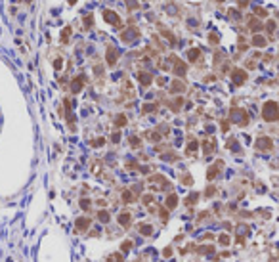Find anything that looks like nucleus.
<instances>
[{"instance_id": "nucleus-36", "label": "nucleus", "mask_w": 279, "mask_h": 262, "mask_svg": "<svg viewBox=\"0 0 279 262\" xmlns=\"http://www.w3.org/2000/svg\"><path fill=\"white\" fill-rule=\"evenodd\" d=\"M130 142H132V145H134V147H138V145H140V140L136 138V136H132V138H130Z\"/></svg>"}, {"instance_id": "nucleus-30", "label": "nucleus", "mask_w": 279, "mask_h": 262, "mask_svg": "<svg viewBox=\"0 0 279 262\" xmlns=\"http://www.w3.org/2000/svg\"><path fill=\"white\" fill-rule=\"evenodd\" d=\"M81 207H82L84 211H88V209H90V201H88V199H82V201H81Z\"/></svg>"}, {"instance_id": "nucleus-23", "label": "nucleus", "mask_w": 279, "mask_h": 262, "mask_svg": "<svg viewBox=\"0 0 279 262\" xmlns=\"http://www.w3.org/2000/svg\"><path fill=\"white\" fill-rule=\"evenodd\" d=\"M155 109H157V105H155V104H146V105H143V113H151V111H155Z\"/></svg>"}, {"instance_id": "nucleus-39", "label": "nucleus", "mask_w": 279, "mask_h": 262, "mask_svg": "<svg viewBox=\"0 0 279 262\" xmlns=\"http://www.w3.org/2000/svg\"><path fill=\"white\" fill-rule=\"evenodd\" d=\"M191 182H193V180H191V176H187V174L184 176V184H191Z\"/></svg>"}, {"instance_id": "nucleus-21", "label": "nucleus", "mask_w": 279, "mask_h": 262, "mask_svg": "<svg viewBox=\"0 0 279 262\" xmlns=\"http://www.w3.org/2000/svg\"><path fill=\"white\" fill-rule=\"evenodd\" d=\"M98 218L102 220V222H109V212L107 211H99L98 212Z\"/></svg>"}, {"instance_id": "nucleus-28", "label": "nucleus", "mask_w": 279, "mask_h": 262, "mask_svg": "<svg viewBox=\"0 0 279 262\" xmlns=\"http://www.w3.org/2000/svg\"><path fill=\"white\" fill-rule=\"evenodd\" d=\"M122 199H124V201H134L136 197H134V195H132L130 191H124V195H122Z\"/></svg>"}, {"instance_id": "nucleus-12", "label": "nucleus", "mask_w": 279, "mask_h": 262, "mask_svg": "<svg viewBox=\"0 0 279 262\" xmlns=\"http://www.w3.org/2000/svg\"><path fill=\"white\" fill-rule=\"evenodd\" d=\"M249 27H251L254 33H258V31L262 29V23H260V21L256 19V17H251V19H249Z\"/></svg>"}, {"instance_id": "nucleus-11", "label": "nucleus", "mask_w": 279, "mask_h": 262, "mask_svg": "<svg viewBox=\"0 0 279 262\" xmlns=\"http://www.w3.org/2000/svg\"><path fill=\"white\" fill-rule=\"evenodd\" d=\"M119 222H120L122 228H128V226H130V214H128V212L119 214Z\"/></svg>"}, {"instance_id": "nucleus-41", "label": "nucleus", "mask_w": 279, "mask_h": 262, "mask_svg": "<svg viewBox=\"0 0 279 262\" xmlns=\"http://www.w3.org/2000/svg\"><path fill=\"white\" fill-rule=\"evenodd\" d=\"M119 140H120V136H119V132H115L113 134V142H119Z\"/></svg>"}, {"instance_id": "nucleus-16", "label": "nucleus", "mask_w": 279, "mask_h": 262, "mask_svg": "<svg viewBox=\"0 0 279 262\" xmlns=\"http://www.w3.org/2000/svg\"><path fill=\"white\" fill-rule=\"evenodd\" d=\"M203 149H205V153H212V151H214V140L205 142V144H203Z\"/></svg>"}, {"instance_id": "nucleus-42", "label": "nucleus", "mask_w": 279, "mask_h": 262, "mask_svg": "<svg viewBox=\"0 0 279 262\" xmlns=\"http://www.w3.org/2000/svg\"><path fill=\"white\" fill-rule=\"evenodd\" d=\"M249 4V0H239V6H247Z\"/></svg>"}, {"instance_id": "nucleus-15", "label": "nucleus", "mask_w": 279, "mask_h": 262, "mask_svg": "<svg viewBox=\"0 0 279 262\" xmlns=\"http://www.w3.org/2000/svg\"><path fill=\"white\" fill-rule=\"evenodd\" d=\"M138 77H140V82H142L143 86H149V82H151V75H149V73H140Z\"/></svg>"}, {"instance_id": "nucleus-1", "label": "nucleus", "mask_w": 279, "mask_h": 262, "mask_svg": "<svg viewBox=\"0 0 279 262\" xmlns=\"http://www.w3.org/2000/svg\"><path fill=\"white\" fill-rule=\"evenodd\" d=\"M262 117L264 121L268 122H273L279 119V105L275 104V101H266L264 107H262Z\"/></svg>"}, {"instance_id": "nucleus-32", "label": "nucleus", "mask_w": 279, "mask_h": 262, "mask_svg": "<svg viewBox=\"0 0 279 262\" xmlns=\"http://www.w3.org/2000/svg\"><path fill=\"white\" fill-rule=\"evenodd\" d=\"M120 249H122V251H128V249H132V241H124V243L120 245Z\"/></svg>"}, {"instance_id": "nucleus-34", "label": "nucleus", "mask_w": 279, "mask_h": 262, "mask_svg": "<svg viewBox=\"0 0 279 262\" xmlns=\"http://www.w3.org/2000/svg\"><path fill=\"white\" fill-rule=\"evenodd\" d=\"M103 142H105L103 138H98V140H94V142H92V145H96V147H99V145H103Z\"/></svg>"}, {"instance_id": "nucleus-26", "label": "nucleus", "mask_w": 279, "mask_h": 262, "mask_svg": "<svg viewBox=\"0 0 279 262\" xmlns=\"http://www.w3.org/2000/svg\"><path fill=\"white\" fill-rule=\"evenodd\" d=\"M182 104H184V101H182V98H176V101L172 104V109H176V111H178V109H180V105H182Z\"/></svg>"}, {"instance_id": "nucleus-29", "label": "nucleus", "mask_w": 279, "mask_h": 262, "mask_svg": "<svg viewBox=\"0 0 279 262\" xmlns=\"http://www.w3.org/2000/svg\"><path fill=\"white\" fill-rule=\"evenodd\" d=\"M92 21H94V19H92V16L84 17V25H86V29H90V27H92Z\"/></svg>"}, {"instance_id": "nucleus-38", "label": "nucleus", "mask_w": 279, "mask_h": 262, "mask_svg": "<svg viewBox=\"0 0 279 262\" xmlns=\"http://www.w3.org/2000/svg\"><path fill=\"white\" fill-rule=\"evenodd\" d=\"M163 255H164V256H170V255H172V249H170V247H166Z\"/></svg>"}, {"instance_id": "nucleus-13", "label": "nucleus", "mask_w": 279, "mask_h": 262, "mask_svg": "<svg viewBox=\"0 0 279 262\" xmlns=\"http://www.w3.org/2000/svg\"><path fill=\"white\" fill-rule=\"evenodd\" d=\"M178 205V195H174V193H170L168 197H166V209H174Z\"/></svg>"}, {"instance_id": "nucleus-5", "label": "nucleus", "mask_w": 279, "mask_h": 262, "mask_svg": "<svg viewBox=\"0 0 279 262\" xmlns=\"http://www.w3.org/2000/svg\"><path fill=\"white\" fill-rule=\"evenodd\" d=\"M185 71H187V65H185L184 61H180V60H174V73H176L178 77H184Z\"/></svg>"}, {"instance_id": "nucleus-33", "label": "nucleus", "mask_w": 279, "mask_h": 262, "mask_svg": "<svg viewBox=\"0 0 279 262\" xmlns=\"http://www.w3.org/2000/svg\"><path fill=\"white\" fill-rule=\"evenodd\" d=\"M214 191H216V189H214L212 186H210V188H208V189L205 191V195H207V197H212V195H214Z\"/></svg>"}, {"instance_id": "nucleus-17", "label": "nucleus", "mask_w": 279, "mask_h": 262, "mask_svg": "<svg viewBox=\"0 0 279 262\" xmlns=\"http://www.w3.org/2000/svg\"><path fill=\"white\" fill-rule=\"evenodd\" d=\"M140 233H143V235H151V233H153V228H151L149 224H142V226H140Z\"/></svg>"}, {"instance_id": "nucleus-22", "label": "nucleus", "mask_w": 279, "mask_h": 262, "mask_svg": "<svg viewBox=\"0 0 279 262\" xmlns=\"http://www.w3.org/2000/svg\"><path fill=\"white\" fill-rule=\"evenodd\" d=\"M115 124H117V127H124V124H126V117L124 115H119L115 119Z\"/></svg>"}, {"instance_id": "nucleus-9", "label": "nucleus", "mask_w": 279, "mask_h": 262, "mask_svg": "<svg viewBox=\"0 0 279 262\" xmlns=\"http://www.w3.org/2000/svg\"><path fill=\"white\" fill-rule=\"evenodd\" d=\"M88 228H90V220L88 218H79L76 220V230L79 232H86Z\"/></svg>"}, {"instance_id": "nucleus-37", "label": "nucleus", "mask_w": 279, "mask_h": 262, "mask_svg": "<svg viewBox=\"0 0 279 262\" xmlns=\"http://www.w3.org/2000/svg\"><path fill=\"white\" fill-rule=\"evenodd\" d=\"M61 65H63L61 60H55V61H54V67H55V69H61Z\"/></svg>"}, {"instance_id": "nucleus-20", "label": "nucleus", "mask_w": 279, "mask_h": 262, "mask_svg": "<svg viewBox=\"0 0 279 262\" xmlns=\"http://www.w3.org/2000/svg\"><path fill=\"white\" fill-rule=\"evenodd\" d=\"M170 90H172V92H184L185 88H184L182 82H172V88H170Z\"/></svg>"}, {"instance_id": "nucleus-2", "label": "nucleus", "mask_w": 279, "mask_h": 262, "mask_svg": "<svg viewBox=\"0 0 279 262\" xmlns=\"http://www.w3.org/2000/svg\"><path fill=\"white\" fill-rule=\"evenodd\" d=\"M272 147H273L272 138H266V136H262V138L256 140V149H260V151H270Z\"/></svg>"}, {"instance_id": "nucleus-14", "label": "nucleus", "mask_w": 279, "mask_h": 262, "mask_svg": "<svg viewBox=\"0 0 279 262\" xmlns=\"http://www.w3.org/2000/svg\"><path fill=\"white\" fill-rule=\"evenodd\" d=\"M201 56V52L197 50V48H191V50H187V60L189 61H197V58Z\"/></svg>"}, {"instance_id": "nucleus-19", "label": "nucleus", "mask_w": 279, "mask_h": 262, "mask_svg": "<svg viewBox=\"0 0 279 262\" xmlns=\"http://www.w3.org/2000/svg\"><path fill=\"white\" fill-rule=\"evenodd\" d=\"M218 241H220L222 245H229V235H228V233H220V235H218Z\"/></svg>"}, {"instance_id": "nucleus-7", "label": "nucleus", "mask_w": 279, "mask_h": 262, "mask_svg": "<svg viewBox=\"0 0 279 262\" xmlns=\"http://www.w3.org/2000/svg\"><path fill=\"white\" fill-rule=\"evenodd\" d=\"M82 84H84V78L82 77H76L75 81H73V84H71V90H73L75 94H79L81 90H82Z\"/></svg>"}, {"instance_id": "nucleus-25", "label": "nucleus", "mask_w": 279, "mask_h": 262, "mask_svg": "<svg viewBox=\"0 0 279 262\" xmlns=\"http://www.w3.org/2000/svg\"><path fill=\"white\" fill-rule=\"evenodd\" d=\"M69 35H71V29H69V27H67V29H63V33H61V42H65Z\"/></svg>"}, {"instance_id": "nucleus-4", "label": "nucleus", "mask_w": 279, "mask_h": 262, "mask_svg": "<svg viewBox=\"0 0 279 262\" xmlns=\"http://www.w3.org/2000/svg\"><path fill=\"white\" fill-rule=\"evenodd\" d=\"M103 17H105L107 23H115V25H119V23H120L119 16H117L115 12H111V10H103Z\"/></svg>"}, {"instance_id": "nucleus-27", "label": "nucleus", "mask_w": 279, "mask_h": 262, "mask_svg": "<svg viewBox=\"0 0 279 262\" xmlns=\"http://www.w3.org/2000/svg\"><path fill=\"white\" fill-rule=\"evenodd\" d=\"M266 27H268V33H273L277 25H275V21H268V25H266Z\"/></svg>"}, {"instance_id": "nucleus-40", "label": "nucleus", "mask_w": 279, "mask_h": 262, "mask_svg": "<svg viewBox=\"0 0 279 262\" xmlns=\"http://www.w3.org/2000/svg\"><path fill=\"white\" fill-rule=\"evenodd\" d=\"M210 42L216 44V42H218V37H216V35H210Z\"/></svg>"}, {"instance_id": "nucleus-18", "label": "nucleus", "mask_w": 279, "mask_h": 262, "mask_svg": "<svg viewBox=\"0 0 279 262\" xmlns=\"http://www.w3.org/2000/svg\"><path fill=\"white\" fill-rule=\"evenodd\" d=\"M197 199H199V193H191V197H187L185 199V205L189 207V205H195L197 203Z\"/></svg>"}, {"instance_id": "nucleus-35", "label": "nucleus", "mask_w": 279, "mask_h": 262, "mask_svg": "<svg viewBox=\"0 0 279 262\" xmlns=\"http://www.w3.org/2000/svg\"><path fill=\"white\" fill-rule=\"evenodd\" d=\"M126 6H128V8H136L138 2H136V0H126Z\"/></svg>"}, {"instance_id": "nucleus-31", "label": "nucleus", "mask_w": 279, "mask_h": 262, "mask_svg": "<svg viewBox=\"0 0 279 262\" xmlns=\"http://www.w3.org/2000/svg\"><path fill=\"white\" fill-rule=\"evenodd\" d=\"M256 16H258V17H266V16H268V12H266L264 8H258V10H256Z\"/></svg>"}, {"instance_id": "nucleus-3", "label": "nucleus", "mask_w": 279, "mask_h": 262, "mask_svg": "<svg viewBox=\"0 0 279 262\" xmlns=\"http://www.w3.org/2000/svg\"><path fill=\"white\" fill-rule=\"evenodd\" d=\"M231 78H233V82H235V84H243L245 81H247V73H245L243 69H235L233 75H231Z\"/></svg>"}, {"instance_id": "nucleus-43", "label": "nucleus", "mask_w": 279, "mask_h": 262, "mask_svg": "<svg viewBox=\"0 0 279 262\" xmlns=\"http://www.w3.org/2000/svg\"><path fill=\"white\" fill-rule=\"evenodd\" d=\"M75 2H76V0H69V4H75Z\"/></svg>"}, {"instance_id": "nucleus-6", "label": "nucleus", "mask_w": 279, "mask_h": 262, "mask_svg": "<svg viewBox=\"0 0 279 262\" xmlns=\"http://www.w3.org/2000/svg\"><path fill=\"white\" fill-rule=\"evenodd\" d=\"M117 56H119V54H117V50H113V48H109V50H107V65H109V67H113V65L117 63V60H119Z\"/></svg>"}, {"instance_id": "nucleus-24", "label": "nucleus", "mask_w": 279, "mask_h": 262, "mask_svg": "<svg viewBox=\"0 0 279 262\" xmlns=\"http://www.w3.org/2000/svg\"><path fill=\"white\" fill-rule=\"evenodd\" d=\"M195 149H197V142H195V140H191V142L187 144V153H193Z\"/></svg>"}, {"instance_id": "nucleus-8", "label": "nucleus", "mask_w": 279, "mask_h": 262, "mask_svg": "<svg viewBox=\"0 0 279 262\" xmlns=\"http://www.w3.org/2000/svg\"><path fill=\"white\" fill-rule=\"evenodd\" d=\"M220 168H222V163L218 161V163H216L214 167H210V168H208V172H207V178H208V180H214V178H216V174H218V170H220Z\"/></svg>"}, {"instance_id": "nucleus-10", "label": "nucleus", "mask_w": 279, "mask_h": 262, "mask_svg": "<svg viewBox=\"0 0 279 262\" xmlns=\"http://www.w3.org/2000/svg\"><path fill=\"white\" fill-rule=\"evenodd\" d=\"M251 44H252V46H256V48H262V46H266V38H264L262 35H254L252 40H251Z\"/></svg>"}]
</instances>
